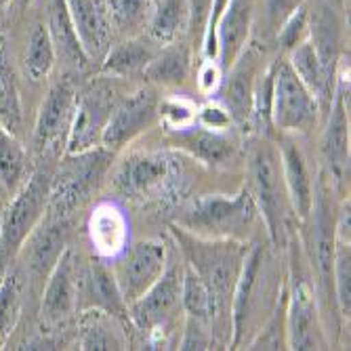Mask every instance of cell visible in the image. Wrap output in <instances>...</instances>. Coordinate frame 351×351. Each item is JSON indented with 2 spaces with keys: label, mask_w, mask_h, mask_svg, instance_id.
<instances>
[{
  "label": "cell",
  "mask_w": 351,
  "mask_h": 351,
  "mask_svg": "<svg viewBox=\"0 0 351 351\" xmlns=\"http://www.w3.org/2000/svg\"><path fill=\"white\" fill-rule=\"evenodd\" d=\"M177 240L194 269L210 289L217 301V315H228L232 311V297L236 282L242 271V263L248 248L236 240H217V238H200L189 232L173 230Z\"/></svg>",
  "instance_id": "cell-1"
},
{
  "label": "cell",
  "mask_w": 351,
  "mask_h": 351,
  "mask_svg": "<svg viewBox=\"0 0 351 351\" xmlns=\"http://www.w3.org/2000/svg\"><path fill=\"white\" fill-rule=\"evenodd\" d=\"M248 175H250L248 189L252 194L254 204H257V210L265 221L267 234L278 248H284L289 244V236H291L293 206L282 177L280 154L267 143L257 145L250 154Z\"/></svg>",
  "instance_id": "cell-2"
},
{
  "label": "cell",
  "mask_w": 351,
  "mask_h": 351,
  "mask_svg": "<svg viewBox=\"0 0 351 351\" xmlns=\"http://www.w3.org/2000/svg\"><path fill=\"white\" fill-rule=\"evenodd\" d=\"M51 181L53 177L47 169H36L21 185L0 221V278L7 274L29 234L43 221L49 206Z\"/></svg>",
  "instance_id": "cell-3"
},
{
  "label": "cell",
  "mask_w": 351,
  "mask_h": 351,
  "mask_svg": "<svg viewBox=\"0 0 351 351\" xmlns=\"http://www.w3.org/2000/svg\"><path fill=\"white\" fill-rule=\"evenodd\" d=\"M257 217V204L252 200L250 189H240L234 198L228 196H206L194 202L183 217L181 226L185 232L200 238L217 240H238L244 238Z\"/></svg>",
  "instance_id": "cell-4"
},
{
  "label": "cell",
  "mask_w": 351,
  "mask_h": 351,
  "mask_svg": "<svg viewBox=\"0 0 351 351\" xmlns=\"http://www.w3.org/2000/svg\"><path fill=\"white\" fill-rule=\"evenodd\" d=\"M320 101L301 82L289 59L274 61L271 122L282 131L309 133L317 122Z\"/></svg>",
  "instance_id": "cell-5"
},
{
  "label": "cell",
  "mask_w": 351,
  "mask_h": 351,
  "mask_svg": "<svg viewBox=\"0 0 351 351\" xmlns=\"http://www.w3.org/2000/svg\"><path fill=\"white\" fill-rule=\"evenodd\" d=\"M114 106V88L106 80H93L82 88L80 95H76L74 116L68 131V156L84 154L101 143Z\"/></svg>",
  "instance_id": "cell-6"
},
{
  "label": "cell",
  "mask_w": 351,
  "mask_h": 351,
  "mask_svg": "<svg viewBox=\"0 0 351 351\" xmlns=\"http://www.w3.org/2000/svg\"><path fill=\"white\" fill-rule=\"evenodd\" d=\"M108 160V149H88L84 154L68 156V162L59 169V175L51 181L47 213L68 217L97 183Z\"/></svg>",
  "instance_id": "cell-7"
},
{
  "label": "cell",
  "mask_w": 351,
  "mask_h": 351,
  "mask_svg": "<svg viewBox=\"0 0 351 351\" xmlns=\"http://www.w3.org/2000/svg\"><path fill=\"white\" fill-rule=\"evenodd\" d=\"M309 217L313 219L311 223V263L320 282V291L330 307V301L337 307L335 301V248H337V217L332 215V204L328 200V191L324 183H317V189H313V206Z\"/></svg>",
  "instance_id": "cell-8"
},
{
  "label": "cell",
  "mask_w": 351,
  "mask_h": 351,
  "mask_svg": "<svg viewBox=\"0 0 351 351\" xmlns=\"http://www.w3.org/2000/svg\"><path fill=\"white\" fill-rule=\"evenodd\" d=\"M167 269V246L162 240H141L116 265V282L126 305L135 303Z\"/></svg>",
  "instance_id": "cell-9"
},
{
  "label": "cell",
  "mask_w": 351,
  "mask_h": 351,
  "mask_svg": "<svg viewBox=\"0 0 351 351\" xmlns=\"http://www.w3.org/2000/svg\"><path fill=\"white\" fill-rule=\"evenodd\" d=\"M158 116V97L152 88H139L120 104L114 106L106 124L101 145L108 152H116L131 143L137 135L147 131Z\"/></svg>",
  "instance_id": "cell-10"
},
{
  "label": "cell",
  "mask_w": 351,
  "mask_h": 351,
  "mask_svg": "<svg viewBox=\"0 0 351 351\" xmlns=\"http://www.w3.org/2000/svg\"><path fill=\"white\" fill-rule=\"evenodd\" d=\"M181 276L179 267L165 269L147 293H143L135 303L129 305L131 320L141 330H160L171 322L181 307Z\"/></svg>",
  "instance_id": "cell-11"
},
{
  "label": "cell",
  "mask_w": 351,
  "mask_h": 351,
  "mask_svg": "<svg viewBox=\"0 0 351 351\" xmlns=\"http://www.w3.org/2000/svg\"><path fill=\"white\" fill-rule=\"evenodd\" d=\"M175 175V160L162 152L129 156L116 173V189L126 198H145L162 189Z\"/></svg>",
  "instance_id": "cell-12"
},
{
  "label": "cell",
  "mask_w": 351,
  "mask_h": 351,
  "mask_svg": "<svg viewBox=\"0 0 351 351\" xmlns=\"http://www.w3.org/2000/svg\"><path fill=\"white\" fill-rule=\"evenodd\" d=\"M78 276L76 254L72 248H66L51 274L47 276V286L43 293L40 317L45 324H59L70 317L78 307Z\"/></svg>",
  "instance_id": "cell-13"
},
{
  "label": "cell",
  "mask_w": 351,
  "mask_h": 351,
  "mask_svg": "<svg viewBox=\"0 0 351 351\" xmlns=\"http://www.w3.org/2000/svg\"><path fill=\"white\" fill-rule=\"evenodd\" d=\"M289 311H286V332H289L291 349H322V330L317 317L315 297L309 282L303 278L297 265V276L291 280Z\"/></svg>",
  "instance_id": "cell-14"
},
{
  "label": "cell",
  "mask_w": 351,
  "mask_h": 351,
  "mask_svg": "<svg viewBox=\"0 0 351 351\" xmlns=\"http://www.w3.org/2000/svg\"><path fill=\"white\" fill-rule=\"evenodd\" d=\"M66 5L86 59L104 61L114 36L106 0H66Z\"/></svg>",
  "instance_id": "cell-15"
},
{
  "label": "cell",
  "mask_w": 351,
  "mask_h": 351,
  "mask_svg": "<svg viewBox=\"0 0 351 351\" xmlns=\"http://www.w3.org/2000/svg\"><path fill=\"white\" fill-rule=\"evenodd\" d=\"M261 61L263 53L257 47H248L242 51V55L236 59L234 66L228 70V80L223 82L221 88V101L230 112L232 120L238 124H248L252 118V93L257 78L261 74Z\"/></svg>",
  "instance_id": "cell-16"
},
{
  "label": "cell",
  "mask_w": 351,
  "mask_h": 351,
  "mask_svg": "<svg viewBox=\"0 0 351 351\" xmlns=\"http://www.w3.org/2000/svg\"><path fill=\"white\" fill-rule=\"evenodd\" d=\"M68 234H70L68 217H59V215H49L47 219L43 217L36 230L25 240L27 246L23 244L27 254V271L32 278L43 280L51 274L59 254L68 248L66 246Z\"/></svg>",
  "instance_id": "cell-17"
},
{
  "label": "cell",
  "mask_w": 351,
  "mask_h": 351,
  "mask_svg": "<svg viewBox=\"0 0 351 351\" xmlns=\"http://www.w3.org/2000/svg\"><path fill=\"white\" fill-rule=\"evenodd\" d=\"M339 86L332 90V106L328 124L322 137V156L337 185H345V175L349 171V122H347V106H345V74L337 76Z\"/></svg>",
  "instance_id": "cell-18"
},
{
  "label": "cell",
  "mask_w": 351,
  "mask_h": 351,
  "mask_svg": "<svg viewBox=\"0 0 351 351\" xmlns=\"http://www.w3.org/2000/svg\"><path fill=\"white\" fill-rule=\"evenodd\" d=\"M74 106H76V90L72 82L59 80L49 88L47 97L38 110L36 126H34L36 152H45L61 137L63 131H70Z\"/></svg>",
  "instance_id": "cell-19"
},
{
  "label": "cell",
  "mask_w": 351,
  "mask_h": 351,
  "mask_svg": "<svg viewBox=\"0 0 351 351\" xmlns=\"http://www.w3.org/2000/svg\"><path fill=\"white\" fill-rule=\"evenodd\" d=\"M76 309H101L116 317H124L129 313V305L120 295L114 271H110L104 263L93 261L88 267L80 269Z\"/></svg>",
  "instance_id": "cell-20"
},
{
  "label": "cell",
  "mask_w": 351,
  "mask_h": 351,
  "mask_svg": "<svg viewBox=\"0 0 351 351\" xmlns=\"http://www.w3.org/2000/svg\"><path fill=\"white\" fill-rule=\"evenodd\" d=\"M254 17V0H230L217 27V63L230 70L248 45L250 27Z\"/></svg>",
  "instance_id": "cell-21"
},
{
  "label": "cell",
  "mask_w": 351,
  "mask_h": 351,
  "mask_svg": "<svg viewBox=\"0 0 351 351\" xmlns=\"http://www.w3.org/2000/svg\"><path fill=\"white\" fill-rule=\"evenodd\" d=\"M280 167H282V177L286 191H289V200L293 206L295 217L301 221L309 219L311 206H313V183H311V173L307 167V160L299 145L291 139L280 143Z\"/></svg>",
  "instance_id": "cell-22"
},
{
  "label": "cell",
  "mask_w": 351,
  "mask_h": 351,
  "mask_svg": "<svg viewBox=\"0 0 351 351\" xmlns=\"http://www.w3.org/2000/svg\"><path fill=\"white\" fill-rule=\"evenodd\" d=\"M343 27L337 17V11L328 3H317L309 11V40L317 51L326 74L337 80L339 53H341Z\"/></svg>",
  "instance_id": "cell-23"
},
{
  "label": "cell",
  "mask_w": 351,
  "mask_h": 351,
  "mask_svg": "<svg viewBox=\"0 0 351 351\" xmlns=\"http://www.w3.org/2000/svg\"><path fill=\"white\" fill-rule=\"evenodd\" d=\"M47 15H49L47 29L51 34L57 59L66 63L68 68H74V70L86 68L88 59H86L80 43H78V36L74 32L66 0H47Z\"/></svg>",
  "instance_id": "cell-24"
},
{
  "label": "cell",
  "mask_w": 351,
  "mask_h": 351,
  "mask_svg": "<svg viewBox=\"0 0 351 351\" xmlns=\"http://www.w3.org/2000/svg\"><path fill=\"white\" fill-rule=\"evenodd\" d=\"M289 63L295 70V74L301 78V82L315 95V99L320 104H330L332 90H335V80L326 74L317 51L313 49L311 40L307 38L305 43L297 45L289 53Z\"/></svg>",
  "instance_id": "cell-25"
},
{
  "label": "cell",
  "mask_w": 351,
  "mask_h": 351,
  "mask_svg": "<svg viewBox=\"0 0 351 351\" xmlns=\"http://www.w3.org/2000/svg\"><path fill=\"white\" fill-rule=\"evenodd\" d=\"M156 53L158 51L147 40H141L137 36L124 38L122 43L110 47L108 55L101 61V72L108 76H118V78L145 72V68L156 57Z\"/></svg>",
  "instance_id": "cell-26"
},
{
  "label": "cell",
  "mask_w": 351,
  "mask_h": 351,
  "mask_svg": "<svg viewBox=\"0 0 351 351\" xmlns=\"http://www.w3.org/2000/svg\"><path fill=\"white\" fill-rule=\"evenodd\" d=\"M149 36L156 45H171L189 32V0H154Z\"/></svg>",
  "instance_id": "cell-27"
},
{
  "label": "cell",
  "mask_w": 351,
  "mask_h": 351,
  "mask_svg": "<svg viewBox=\"0 0 351 351\" xmlns=\"http://www.w3.org/2000/svg\"><path fill=\"white\" fill-rule=\"evenodd\" d=\"M189 68H191L189 47L181 40H175L171 45L160 47V51L149 61V66L145 68L143 74L152 82L165 84V86H177L187 80Z\"/></svg>",
  "instance_id": "cell-28"
},
{
  "label": "cell",
  "mask_w": 351,
  "mask_h": 351,
  "mask_svg": "<svg viewBox=\"0 0 351 351\" xmlns=\"http://www.w3.org/2000/svg\"><path fill=\"white\" fill-rule=\"evenodd\" d=\"M0 124L13 135L21 129L19 84L7 51V40L3 36H0Z\"/></svg>",
  "instance_id": "cell-29"
},
{
  "label": "cell",
  "mask_w": 351,
  "mask_h": 351,
  "mask_svg": "<svg viewBox=\"0 0 351 351\" xmlns=\"http://www.w3.org/2000/svg\"><path fill=\"white\" fill-rule=\"evenodd\" d=\"M112 317V313L101 309H84L80 317V349H126Z\"/></svg>",
  "instance_id": "cell-30"
},
{
  "label": "cell",
  "mask_w": 351,
  "mask_h": 351,
  "mask_svg": "<svg viewBox=\"0 0 351 351\" xmlns=\"http://www.w3.org/2000/svg\"><path fill=\"white\" fill-rule=\"evenodd\" d=\"M177 141L187 152H191L196 158H200V160H204L208 165L226 162L228 156L232 154V143L223 135L204 129V126H198V129H191V126H187V129H179Z\"/></svg>",
  "instance_id": "cell-31"
},
{
  "label": "cell",
  "mask_w": 351,
  "mask_h": 351,
  "mask_svg": "<svg viewBox=\"0 0 351 351\" xmlns=\"http://www.w3.org/2000/svg\"><path fill=\"white\" fill-rule=\"evenodd\" d=\"M57 61V53L51 40V34L45 23H36L27 34L23 51V68L32 80H45Z\"/></svg>",
  "instance_id": "cell-32"
},
{
  "label": "cell",
  "mask_w": 351,
  "mask_h": 351,
  "mask_svg": "<svg viewBox=\"0 0 351 351\" xmlns=\"http://www.w3.org/2000/svg\"><path fill=\"white\" fill-rule=\"evenodd\" d=\"M181 307L187 317H196L202 322H213L217 317V301L206 282L187 265L181 276Z\"/></svg>",
  "instance_id": "cell-33"
},
{
  "label": "cell",
  "mask_w": 351,
  "mask_h": 351,
  "mask_svg": "<svg viewBox=\"0 0 351 351\" xmlns=\"http://www.w3.org/2000/svg\"><path fill=\"white\" fill-rule=\"evenodd\" d=\"M112 27L118 34L131 38L137 36L143 27H147L154 0H106Z\"/></svg>",
  "instance_id": "cell-34"
},
{
  "label": "cell",
  "mask_w": 351,
  "mask_h": 351,
  "mask_svg": "<svg viewBox=\"0 0 351 351\" xmlns=\"http://www.w3.org/2000/svg\"><path fill=\"white\" fill-rule=\"evenodd\" d=\"M93 244L104 254H116L124 244V219L112 206H101L90 221Z\"/></svg>",
  "instance_id": "cell-35"
},
{
  "label": "cell",
  "mask_w": 351,
  "mask_h": 351,
  "mask_svg": "<svg viewBox=\"0 0 351 351\" xmlns=\"http://www.w3.org/2000/svg\"><path fill=\"white\" fill-rule=\"evenodd\" d=\"M21 291L23 282L17 274L0 278V349L13 335L21 315Z\"/></svg>",
  "instance_id": "cell-36"
},
{
  "label": "cell",
  "mask_w": 351,
  "mask_h": 351,
  "mask_svg": "<svg viewBox=\"0 0 351 351\" xmlns=\"http://www.w3.org/2000/svg\"><path fill=\"white\" fill-rule=\"evenodd\" d=\"M286 311H289V284H282L276 307L261 332L250 341L248 349H286L289 332H286Z\"/></svg>",
  "instance_id": "cell-37"
},
{
  "label": "cell",
  "mask_w": 351,
  "mask_h": 351,
  "mask_svg": "<svg viewBox=\"0 0 351 351\" xmlns=\"http://www.w3.org/2000/svg\"><path fill=\"white\" fill-rule=\"evenodd\" d=\"M25 171V152L11 131L0 124V181L9 191L21 185Z\"/></svg>",
  "instance_id": "cell-38"
},
{
  "label": "cell",
  "mask_w": 351,
  "mask_h": 351,
  "mask_svg": "<svg viewBox=\"0 0 351 351\" xmlns=\"http://www.w3.org/2000/svg\"><path fill=\"white\" fill-rule=\"evenodd\" d=\"M335 301L341 311V315L349 317L351 311V248L349 242L337 238L335 248Z\"/></svg>",
  "instance_id": "cell-39"
},
{
  "label": "cell",
  "mask_w": 351,
  "mask_h": 351,
  "mask_svg": "<svg viewBox=\"0 0 351 351\" xmlns=\"http://www.w3.org/2000/svg\"><path fill=\"white\" fill-rule=\"evenodd\" d=\"M278 45L284 53H291L297 45L305 43L309 38V9L305 3H301L278 29Z\"/></svg>",
  "instance_id": "cell-40"
},
{
  "label": "cell",
  "mask_w": 351,
  "mask_h": 351,
  "mask_svg": "<svg viewBox=\"0 0 351 351\" xmlns=\"http://www.w3.org/2000/svg\"><path fill=\"white\" fill-rule=\"evenodd\" d=\"M230 0H210L208 7V15H206V25H204V34H202V51L206 59L217 61V53H219V45H217V27L219 21L228 9Z\"/></svg>",
  "instance_id": "cell-41"
},
{
  "label": "cell",
  "mask_w": 351,
  "mask_h": 351,
  "mask_svg": "<svg viewBox=\"0 0 351 351\" xmlns=\"http://www.w3.org/2000/svg\"><path fill=\"white\" fill-rule=\"evenodd\" d=\"M160 114L169 126H173V129H187V126L191 124V120L196 118L194 110H191V106H187L185 101L181 99H169V101H162L160 106Z\"/></svg>",
  "instance_id": "cell-42"
},
{
  "label": "cell",
  "mask_w": 351,
  "mask_h": 351,
  "mask_svg": "<svg viewBox=\"0 0 351 351\" xmlns=\"http://www.w3.org/2000/svg\"><path fill=\"white\" fill-rule=\"evenodd\" d=\"M208 322L196 320V317H187V326H185V337L179 343V349H210L213 337L206 332Z\"/></svg>",
  "instance_id": "cell-43"
},
{
  "label": "cell",
  "mask_w": 351,
  "mask_h": 351,
  "mask_svg": "<svg viewBox=\"0 0 351 351\" xmlns=\"http://www.w3.org/2000/svg\"><path fill=\"white\" fill-rule=\"evenodd\" d=\"M303 3V0H265V23L269 25V29L274 34H278V29L282 27V23L289 19V15Z\"/></svg>",
  "instance_id": "cell-44"
},
{
  "label": "cell",
  "mask_w": 351,
  "mask_h": 351,
  "mask_svg": "<svg viewBox=\"0 0 351 351\" xmlns=\"http://www.w3.org/2000/svg\"><path fill=\"white\" fill-rule=\"evenodd\" d=\"M198 122L200 126L215 133H221L223 129H228L232 124V116L226 110V106H217V104H208L198 112Z\"/></svg>",
  "instance_id": "cell-45"
},
{
  "label": "cell",
  "mask_w": 351,
  "mask_h": 351,
  "mask_svg": "<svg viewBox=\"0 0 351 351\" xmlns=\"http://www.w3.org/2000/svg\"><path fill=\"white\" fill-rule=\"evenodd\" d=\"M221 82V68L219 63L213 61V59H206L202 63V68L198 72V84L204 93H213Z\"/></svg>",
  "instance_id": "cell-46"
},
{
  "label": "cell",
  "mask_w": 351,
  "mask_h": 351,
  "mask_svg": "<svg viewBox=\"0 0 351 351\" xmlns=\"http://www.w3.org/2000/svg\"><path fill=\"white\" fill-rule=\"evenodd\" d=\"M9 3H11V0H0V9H5V7H7Z\"/></svg>",
  "instance_id": "cell-47"
},
{
  "label": "cell",
  "mask_w": 351,
  "mask_h": 351,
  "mask_svg": "<svg viewBox=\"0 0 351 351\" xmlns=\"http://www.w3.org/2000/svg\"><path fill=\"white\" fill-rule=\"evenodd\" d=\"M23 3H25V0H23Z\"/></svg>",
  "instance_id": "cell-48"
}]
</instances>
